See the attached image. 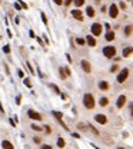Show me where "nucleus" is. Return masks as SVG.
Returning a JSON list of instances; mask_svg holds the SVG:
<instances>
[{
	"instance_id": "f257e3e1",
	"label": "nucleus",
	"mask_w": 133,
	"mask_h": 149,
	"mask_svg": "<svg viewBox=\"0 0 133 149\" xmlns=\"http://www.w3.org/2000/svg\"><path fill=\"white\" fill-rule=\"evenodd\" d=\"M83 103L87 109H93L94 108V98L92 96L90 93H86L83 96Z\"/></svg>"
},
{
	"instance_id": "f03ea898",
	"label": "nucleus",
	"mask_w": 133,
	"mask_h": 149,
	"mask_svg": "<svg viewBox=\"0 0 133 149\" xmlns=\"http://www.w3.org/2000/svg\"><path fill=\"white\" fill-rule=\"evenodd\" d=\"M127 76H129V69L127 67H125V69H122L120 70V73L117 74V82L119 83H123L127 79Z\"/></svg>"
},
{
	"instance_id": "7ed1b4c3",
	"label": "nucleus",
	"mask_w": 133,
	"mask_h": 149,
	"mask_svg": "<svg viewBox=\"0 0 133 149\" xmlns=\"http://www.w3.org/2000/svg\"><path fill=\"white\" fill-rule=\"evenodd\" d=\"M103 55H105L106 58H115V55H116V49H115L113 46H106V47L103 49Z\"/></svg>"
},
{
	"instance_id": "20e7f679",
	"label": "nucleus",
	"mask_w": 133,
	"mask_h": 149,
	"mask_svg": "<svg viewBox=\"0 0 133 149\" xmlns=\"http://www.w3.org/2000/svg\"><path fill=\"white\" fill-rule=\"evenodd\" d=\"M27 115H29V118H32L34 120H42V115L37 113V112H34L33 109H29V110H27Z\"/></svg>"
},
{
	"instance_id": "39448f33",
	"label": "nucleus",
	"mask_w": 133,
	"mask_h": 149,
	"mask_svg": "<svg viewBox=\"0 0 133 149\" xmlns=\"http://www.w3.org/2000/svg\"><path fill=\"white\" fill-rule=\"evenodd\" d=\"M92 33L94 34V36H99V34L102 33V26H100L99 23H93V25H92Z\"/></svg>"
},
{
	"instance_id": "423d86ee",
	"label": "nucleus",
	"mask_w": 133,
	"mask_h": 149,
	"mask_svg": "<svg viewBox=\"0 0 133 149\" xmlns=\"http://www.w3.org/2000/svg\"><path fill=\"white\" fill-rule=\"evenodd\" d=\"M117 13H119V9H117L116 4H112L110 6V9H109V15H110V17H117Z\"/></svg>"
},
{
	"instance_id": "0eeeda50",
	"label": "nucleus",
	"mask_w": 133,
	"mask_h": 149,
	"mask_svg": "<svg viewBox=\"0 0 133 149\" xmlns=\"http://www.w3.org/2000/svg\"><path fill=\"white\" fill-rule=\"evenodd\" d=\"M72 16L77 19V20H83V13L79 10V9H75V10H72Z\"/></svg>"
},
{
	"instance_id": "6e6552de",
	"label": "nucleus",
	"mask_w": 133,
	"mask_h": 149,
	"mask_svg": "<svg viewBox=\"0 0 133 149\" xmlns=\"http://www.w3.org/2000/svg\"><path fill=\"white\" fill-rule=\"evenodd\" d=\"M94 120H96V122H97V123H100V125H105L106 123V122H107V119H106V116L105 115H96L94 116Z\"/></svg>"
},
{
	"instance_id": "1a4fd4ad",
	"label": "nucleus",
	"mask_w": 133,
	"mask_h": 149,
	"mask_svg": "<svg viewBox=\"0 0 133 149\" xmlns=\"http://www.w3.org/2000/svg\"><path fill=\"white\" fill-rule=\"evenodd\" d=\"M82 67H83V70L86 72V73H90V72H92L90 63H89L87 60H82Z\"/></svg>"
},
{
	"instance_id": "9d476101",
	"label": "nucleus",
	"mask_w": 133,
	"mask_h": 149,
	"mask_svg": "<svg viewBox=\"0 0 133 149\" xmlns=\"http://www.w3.org/2000/svg\"><path fill=\"white\" fill-rule=\"evenodd\" d=\"M125 102H126V96L125 95H120L119 96V99H117V103H116V106L119 109L120 108H123V105H125Z\"/></svg>"
},
{
	"instance_id": "9b49d317",
	"label": "nucleus",
	"mask_w": 133,
	"mask_h": 149,
	"mask_svg": "<svg viewBox=\"0 0 133 149\" xmlns=\"http://www.w3.org/2000/svg\"><path fill=\"white\" fill-rule=\"evenodd\" d=\"M86 43H87L89 46H92V47H93V46H96V40H94V37H93L92 34L86 37Z\"/></svg>"
},
{
	"instance_id": "f8f14e48",
	"label": "nucleus",
	"mask_w": 133,
	"mask_h": 149,
	"mask_svg": "<svg viewBox=\"0 0 133 149\" xmlns=\"http://www.w3.org/2000/svg\"><path fill=\"white\" fill-rule=\"evenodd\" d=\"M133 53V47H125L123 49V58H127Z\"/></svg>"
},
{
	"instance_id": "ddd939ff",
	"label": "nucleus",
	"mask_w": 133,
	"mask_h": 149,
	"mask_svg": "<svg viewBox=\"0 0 133 149\" xmlns=\"http://www.w3.org/2000/svg\"><path fill=\"white\" fill-rule=\"evenodd\" d=\"M99 89L100 90H107L109 89V83L107 82H100L99 83Z\"/></svg>"
},
{
	"instance_id": "4468645a",
	"label": "nucleus",
	"mask_w": 133,
	"mask_h": 149,
	"mask_svg": "<svg viewBox=\"0 0 133 149\" xmlns=\"http://www.w3.org/2000/svg\"><path fill=\"white\" fill-rule=\"evenodd\" d=\"M86 13H87V16H89V17H93V16H94V9L92 7V6H87Z\"/></svg>"
},
{
	"instance_id": "2eb2a0df",
	"label": "nucleus",
	"mask_w": 133,
	"mask_h": 149,
	"mask_svg": "<svg viewBox=\"0 0 133 149\" xmlns=\"http://www.w3.org/2000/svg\"><path fill=\"white\" fill-rule=\"evenodd\" d=\"M1 146H3L4 149H13V145H12L9 141H3L1 142Z\"/></svg>"
},
{
	"instance_id": "dca6fc26",
	"label": "nucleus",
	"mask_w": 133,
	"mask_h": 149,
	"mask_svg": "<svg viewBox=\"0 0 133 149\" xmlns=\"http://www.w3.org/2000/svg\"><path fill=\"white\" fill-rule=\"evenodd\" d=\"M132 32H133V26L132 25H129V26H126V27H125V34H126V36H130Z\"/></svg>"
},
{
	"instance_id": "f3484780",
	"label": "nucleus",
	"mask_w": 133,
	"mask_h": 149,
	"mask_svg": "<svg viewBox=\"0 0 133 149\" xmlns=\"http://www.w3.org/2000/svg\"><path fill=\"white\" fill-rule=\"evenodd\" d=\"M59 74H60L62 79H66L67 73H66V70H65V67H60V69H59Z\"/></svg>"
},
{
	"instance_id": "a211bd4d",
	"label": "nucleus",
	"mask_w": 133,
	"mask_h": 149,
	"mask_svg": "<svg viewBox=\"0 0 133 149\" xmlns=\"http://www.w3.org/2000/svg\"><path fill=\"white\" fill-rule=\"evenodd\" d=\"M113 39H115V33H113V32H107V33H106V40L112 42Z\"/></svg>"
},
{
	"instance_id": "6ab92c4d",
	"label": "nucleus",
	"mask_w": 133,
	"mask_h": 149,
	"mask_svg": "<svg viewBox=\"0 0 133 149\" xmlns=\"http://www.w3.org/2000/svg\"><path fill=\"white\" fill-rule=\"evenodd\" d=\"M107 103H109L107 98H102V99H100V106H107Z\"/></svg>"
},
{
	"instance_id": "aec40b11",
	"label": "nucleus",
	"mask_w": 133,
	"mask_h": 149,
	"mask_svg": "<svg viewBox=\"0 0 133 149\" xmlns=\"http://www.w3.org/2000/svg\"><path fill=\"white\" fill-rule=\"evenodd\" d=\"M57 146L59 148H65V139L63 138H59L57 139Z\"/></svg>"
},
{
	"instance_id": "412c9836",
	"label": "nucleus",
	"mask_w": 133,
	"mask_h": 149,
	"mask_svg": "<svg viewBox=\"0 0 133 149\" xmlns=\"http://www.w3.org/2000/svg\"><path fill=\"white\" fill-rule=\"evenodd\" d=\"M32 129H33V131H36V132H42V131H43V128H42V126H37V125H32Z\"/></svg>"
},
{
	"instance_id": "4be33fe9",
	"label": "nucleus",
	"mask_w": 133,
	"mask_h": 149,
	"mask_svg": "<svg viewBox=\"0 0 133 149\" xmlns=\"http://www.w3.org/2000/svg\"><path fill=\"white\" fill-rule=\"evenodd\" d=\"M53 115L56 116L57 119H62V118H63V113H62V112H56V110H53Z\"/></svg>"
},
{
	"instance_id": "5701e85b",
	"label": "nucleus",
	"mask_w": 133,
	"mask_h": 149,
	"mask_svg": "<svg viewBox=\"0 0 133 149\" xmlns=\"http://www.w3.org/2000/svg\"><path fill=\"white\" fill-rule=\"evenodd\" d=\"M84 0H75V6H77V7H80V6H83Z\"/></svg>"
},
{
	"instance_id": "b1692460",
	"label": "nucleus",
	"mask_w": 133,
	"mask_h": 149,
	"mask_svg": "<svg viewBox=\"0 0 133 149\" xmlns=\"http://www.w3.org/2000/svg\"><path fill=\"white\" fill-rule=\"evenodd\" d=\"M76 43L82 46V45H84V43H86V40H84V39H80V37H79V39H76Z\"/></svg>"
},
{
	"instance_id": "393cba45",
	"label": "nucleus",
	"mask_w": 133,
	"mask_h": 149,
	"mask_svg": "<svg viewBox=\"0 0 133 149\" xmlns=\"http://www.w3.org/2000/svg\"><path fill=\"white\" fill-rule=\"evenodd\" d=\"M3 52H4L6 55H9V53H10V46H7V45H6V46L3 47Z\"/></svg>"
},
{
	"instance_id": "a878e982",
	"label": "nucleus",
	"mask_w": 133,
	"mask_h": 149,
	"mask_svg": "<svg viewBox=\"0 0 133 149\" xmlns=\"http://www.w3.org/2000/svg\"><path fill=\"white\" fill-rule=\"evenodd\" d=\"M25 85L29 88V89H32V83H30V80H29V79H25Z\"/></svg>"
},
{
	"instance_id": "bb28decb",
	"label": "nucleus",
	"mask_w": 133,
	"mask_h": 149,
	"mask_svg": "<svg viewBox=\"0 0 133 149\" xmlns=\"http://www.w3.org/2000/svg\"><path fill=\"white\" fill-rule=\"evenodd\" d=\"M119 7L122 9V10H126V4H125V1H120V3H119Z\"/></svg>"
},
{
	"instance_id": "cd10ccee",
	"label": "nucleus",
	"mask_w": 133,
	"mask_h": 149,
	"mask_svg": "<svg viewBox=\"0 0 133 149\" xmlns=\"http://www.w3.org/2000/svg\"><path fill=\"white\" fill-rule=\"evenodd\" d=\"M50 86H52V89H53V90L56 92V93H60V90H59V88L56 86V85H50Z\"/></svg>"
},
{
	"instance_id": "c85d7f7f",
	"label": "nucleus",
	"mask_w": 133,
	"mask_h": 149,
	"mask_svg": "<svg viewBox=\"0 0 133 149\" xmlns=\"http://www.w3.org/2000/svg\"><path fill=\"white\" fill-rule=\"evenodd\" d=\"M44 131H46V133H52V129H50V126H44Z\"/></svg>"
},
{
	"instance_id": "c756f323",
	"label": "nucleus",
	"mask_w": 133,
	"mask_h": 149,
	"mask_svg": "<svg viewBox=\"0 0 133 149\" xmlns=\"http://www.w3.org/2000/svg\"><path fill=\"white\" fill-rule=\"evenodd\" d=\"M17 74H19V76H20V77H25V73H23V72H22V70H20V69H19V70H17Z\"/></svg>"
},
{
	"instance_id": "7c9ffc66",
	"label": "nucleus",
	"mask_w": 133,
	"mask_h": 149,
	"mask_svg": "<svg viewBox=\"0 0 133 149\" xmlns=\"http://www.w3.org/2000/svg\"><path fill=\"white\" fill-rule=\"evenodd\" d=\"M27 66H29V70H30V72H32V73L34 74V69L32 67V65H30V63H27Z\"/></svg>"
},
{
	"instance_id": "2f4dec72",
	"label": "nucleus",
	"mask_w": 133,
	"mask_h": 149,
	"mask_svg": "<svg viewBox=\"0 0 133 149\" xmlns=\"http://www.w3.org/2000/svg\"><path fill=\"white\" fill-rule=\"evenodd\" d=\"M20 102H22V96H17L16 98V103L17 105H20Z\"/></svg>"
},
{
	"instance_id": "473e14b6",
	"label": "nucleus",
	"mask_w": 133,
	"mask_h": 149,
	"mask_svg": "<svg viewBox=\"0 0 133 149\" xmlns=\"http://www.w3.org/2000/svg\"><path fill=\"white\" fill-rule=\"evenodd\" d=\"M42 19H43L44 23H47V19H46V15H44V13H42Z\"/></svg>"
},
{
	"instance_id": "72a5a7b5",
	"label": "nucleus",
	"mask_w": 133,
	"mask_h": 149,
	"mask_svg": "<svg viewBox=\"0 0 133 149\" xmlns=\"http://www.w3.org/2000/svg\"><path fill=\"white\" fill-rule=\"evenodd\" d=\"M53 1H54V3H56V4H62V3H63V0H53Z\"/></svg>"
},
{
	"instance_id": "f704fd0d",
	"label": "nucleus",
	"mask_w": 133,
	"mask_h": 149,
	"mask_svg": "<svg viewBox=\"0 0 133 149\" xmlns=\"http://www.w3.org/2000/svg\"><path fill=\"white\" fill-rule=\"evenodd\" d=\"M14 7H16L17 10H20V9H22V4H19V3H16V4H14Z\"/></svg>"
},
{
	"instance_id": "c9c22d12",
	"label": "nucleus",
	"mask_w": 133,
	"mask_h": 149,
	"mask_svg": "<svg viewBox=\"0 0 133 149\" xmlns=\"http://www.w3.org/2000/svg\"><path fill=\"white\" fill-rule=\"evenodd\" d=\"M110 70H112V72H116V70H117V65H115V66H112V69H110Z\"/></svg>"
},
{
	"instance_id": "e433bc0d",
	"label": "nucleus",
	"mask_w": 133,
	"mask_h": 149,
	"mask_svg": "<svg viewBox=\"0 0 133 149\" xmlns=\"http://www.w3.org/2000/svg\"><path fill=\"white\" fill-rule=\"evenodd\" d=\"M72 1H73V0H65V4H66V6H69Z\"/></svg>"
},
{
	"instance_id": "4c0bfd02",
	"label": "nucleus",
	"mask_w": 133,
	"mask_h": 149,
	"mask_svg": "<svg viewBox=\"0 0 133 149\" xmlns=\"http://www.w3.org/2000/svg\"><path fill=\"white\" fill-rule=\"evenodd\" d=\"M129 106H130V113H132V116H133V103H130Z\"/></svg>"
},
{
	"instance_id": "58836bf2",
	"label": "nucleus",
	"mask_w": 133,
	"mask_h": 149,
	"mask_svg": "<svg viewBox=\"0 0 133 149\" xmlns=\"http://www.w3.org/2000/svg\"><path fill=\"white\" fill-rule=\"evenodd\" d=\"M65 70H66L67 74H70V69H69V67H65Z\"/></svg>"
},
{
	"instance_id": "ea45409f",
	"label": "nucleus",
	"mask_w": 133,
	"mask_h": 149,
	"mask_svg": "<svg viewBox=\"0 0 133 149\" xmlns=\"http://www.w3.org/2000/svg\"><path fill=\"white\" fill-rule=\"evenodd\" d=\"M42 148H43V149H50V146H49V145H43Z\"/></svg>"
},
{
	"instance_id": "a19ab883",
	"label": "nucleus",
	"mask_w": 133,
	"mask_h": 149,
	"mask_svg": "<svg viewBox=\"0 0 133 149\" xmlns=\"http://www.w3.org/2000/svg\"><path fill=\"white\" fill-rule=\"evenodd\" d=\"M0 112H4V109H3V106H1V103H0Z\"/></svg>"
}]
</instances>
